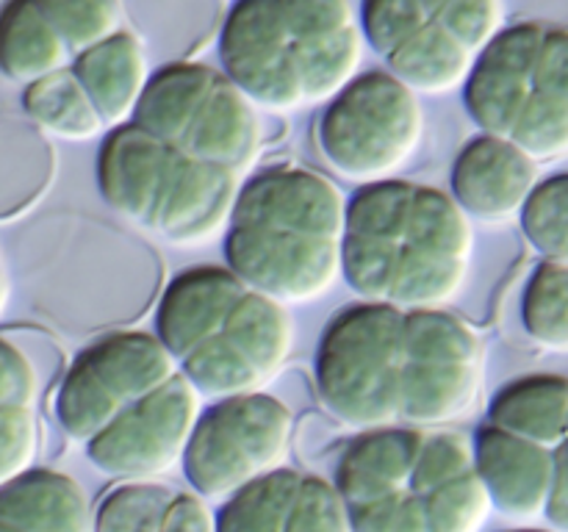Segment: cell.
<instances>
[{
    "label": "cell",
    "instance_id": "83f0119b",
    "mask_svg": "<svg viewBox=\"0 0 568 532\" xmlns=\"http://www.w3.org/2000/svg\"><path fill=\"white\" fill-rule=\"evenodd\" d=\"M161 532H216V510L194 491H178Z\"/></svg>",
    "mask_w": 568,
    "mask_h": 532
},
{
    "label": "cell",
    "instance_id": "30bf717a",
    "mask_svg": "<svg viewBox=\"0 0 568 532\" xmlns=\"http://www.w3.org/2000/svg\"><path fill=\"white\" fill-rule=\"evenodd\" d=\"M133 122L205 164L253 175L264 147L261 111L225 75L203 61H172L150 75Z\"/></svg>",
    "mask_w": 568,
    "mask_h": 532
},
{
    "label": "cell",
    "instance_id": "3957f363",
    "mask_svg": "<svg viewBox=\"0 0 568 532\" xmlns=\"http://www.w3.org/2000/svg\"><path fill=\"white\" fill-rule=\"evenodd\" d=\"M333 485L353 532H483L494 513L471 438L447 427L355 432Z\"/></svg>",
    "mask_w": 568,
    "mask_h": 532
},
{
    "label": "cell",
    "instance_id": "d6a6232c",
    "mask_svg": "<svg viewBox=\"0 0 568 532\" xmlns=\"http://www.w3.org/2000/svg\"><path fill=\"white\" fill-rule=\"evenodd\" d=\"M0 266H3V255H0Z\"/></svg>",
    "mask_w": 568,
    "mask_h": 532
},
{
    "label": "cell",
    "instance_id": "52a82bcc",
    "mask_svg": "<svg viewBox=\"0 0 568 532\" xmlns=\"http://www.w3.org/2000/svg\"><path fill=\"white\" fill-rule=\"evenodd\" d=\"M94 175L111 211L172 247H205L225 236L247 181L239 172L194 158L133 120L109 127Z\"/></svg>",
    "mask_w": 568,
    "mask_h": 532
},
{
    "label": "cell",
    "instance_id": "5b68a950",
    "mask_svg": "<svg viewBox=\"0 0 568 532\" xmlns=\"http://www.w3.org/2000/svg\"><path fill=\"white\" fill-rule=\"evenodd\" d=\"M155 336L200 397L220 399L266 391L292 358L294 319L227 264H197L166 283Z\"/></svg>",
    "mask_w": 568,
    "mask_h": 532
},
{
    "label": "cell",
    "instance_id": "7402d4cb",
    "mask_svg": "<svg viewBox=\"0 0 568 532\" xmlns=\"http://www.w3.org/2000/svg\"><path fill=\"white\" fill-rule=\"evenodd\" d=\"M521 325L538 347L568 355V264L541 260L521 297Z\"/></svg>",
    "mask_w": 568,
    "mask_h": 532
},
{
    "label": "cell",
    "instance_id": "6da1fadb",
    "mask_svg": "<svg viewBox=\"0 0 568 532\" xmlns=\"http://www.w3.org/2000/svg\"><path fill=\"white\" fill-rule=\"evenodd\" d=\"M314 382L327 416L353 432L449 427L480 399L486 341L447 308L358 299L322 330Z\"/></svg>",
    "mask_w": 568,
    "mask_h": 532
},
{
    "label": "cell",
    "instance_id": "836d02e7",
    "mask_svg": "<svg viewBox=\"0 0 568 532\" xmlns=\"http://www.w3.org/2000/svg\"><path fill=\"white\" fill-rule=\"evenodd\" d=\"M505 532H516V530H505Z\"/></svg>",
    "mask_w": 568,
    "mask_h": 532
},
{
    "label": "cell",
    "instance_id": "f1b7e54d",
    "mask_svg": "<svg viewBox=\"0 0 568 532\" xmlns=\"http://www.w3.org/2000/svg\"><path fill=\"white\" fill-rule=\"evenodd\" d=\"M552 452H555V488H552V499H549L547 521L552 530L568 532V432Z\"/></svg>",
    "mask_w": 568,
    "mask_h": 532
},
{
    "label": "cell",
    "instance_id": "ba28073f",
    "mask_svg": "<svg viewBox=\"0 0 568 532\" xmlns=\"http://www.w3.org/2000/svg\"><path fill=\"white\" fill-rule=\"evenodd\" d=\"M483 133L508 139L538 164L568 155V28L514 22L491 39L464 83Z\"/></svg>",
    "mask_w": 568,
    "mask_h": 532
},
{
    "label": "cell",
    "instance_id": "277c9868",
    "mask_svg": "<svg viewBox=\"0 0 568 532\" xmlns=\"http://www.w3.org/2000/svg\"><path fill=\"white\" fill-rule=\"evenodd\" d=\"M364 31L349 0H233L220 66L266 114L336 98L361 70Z\"/></svg>",
    "mask_w": 568,
    "mask_h": 532
},
{
    "label": "cell",
    "instance_id": "9a60e30c",
    "mask_svg": "<svg viewBox=\"0 0 568 532\" xmlns=\"http://www.w3.org/2000/svg\"><path fill=\"white\" fill-rule=\"evenodd\" d=\"M216 532H353V524L331 480L283 466L225 499Z\"/></svg>",
    "mask_w": 568,
    "mask_h": 532
},
{
    "label": "cell",
    "instance_id": "d4e9b609",
    "mask_svg": "<svg viewBox=\"0 0 568 532\" xmlns=\"http://www.w3.org/2000/svg\"><path fill=\"white\" fill-rule=\"evenodd\" d=\"M55 28L72 59L120 31L116 0H33Z\"/></svg>",
    "mask_w": 568,
    "mask_h": 532
},
{
    "label": "cell",
    "instance_id": "4fadbf2b",
    "mask_svg": "<svg viewBox=\"0 0 568 532\" xmlns=\"http://www.w3.org/2000/svg\"><path fill=\"white\" fill-rule=\"evenodd\" d=\"M155 332L114 330L75 355L55 391V421L72 443L87 447L122 410L178 375Z\"/></svg>",
    "mask_w": 568,
    "mask_h": 532
},
{
    "label": "cell",
    "instance_id": "ffe728a7",
    "mask_svg": "<svg viewBox=\"0 0 568 532\" xmlns=\"http://www.w3.org/2000/svg\"><path fill=\"white\" fill-rule=\"evenodd\" d=\"M72 64V53L33 0L0 6V72L11 83H37Z\"/></svg>",
    "mask_w": 568,
    "mask_h": 532
},
{
    "label": "cell",
    "instance_id": "44dd1931",
    "mask_svg": "<svg viewBox=\"0 0 568 532\" xmlns=\"http://www.w3.org/2000/svg\"><path fill=\"white\" fill-rule=\"evenodd\" d=\"M22 111L39 131L61 142H89L105 131L98 105L72 66L22 86Z\"/></svg>",
    "mask_w": 568,
    "mask_h": 532
},
{
    "label": "cell",
    "instance_id": "2e32d148",
    "mask_svg": "<svg viewBox=\"0 0 568 532\" xmlns=\"http://www.w3.org/2000/svg\"><path fill=\"white\" fill-rule=\"evenodd\" d=\"M475 466L494 513L519 526L547 519L555 488V452L486 421L471 436Z\"/></svg>",
    "mask_w": 568,
    "mask_h": 532
},
{
    "label": "cell",
    "instance_id": "8fae6325",
    "mask_svg": "<svg viewBox=\"0 0 568 532\" xmlns=\"http://www.w3.org/2000/svg\"><path fill=\"white\" fill-rule=\"evenodd\" d=\"M425 133L419 94L388 70L358 72L327 100L314 139L322 161L342 181H388L416 155Z\"/></svg>",
    "mask_w": 568,
    "mask_h": 532
},
{
    "label": "cell",
    "instance_id": "e0dca14e",
    "mask_svg": "<svg viewBox=\"0 0 568 532\" xmlns=\"http://www.w3.org/2000/svg\"><path fill=\"white\" fill-rule=\"evenodd\" d=\"M538 161L494 133H477L455 155L449 194L477 222L505 225L519 219L521 208L538 186Z\"/></svg>",
    "mask_w": 568,
    "mask_h": 532
},
{
    "label": "cell",
    "instance_id": "4316f807",
    "mask_svg": "<svg viewBox=\"0 0 568 532\" xmlns=\"http://www.w3.org/2000/svg\"><path fill=\"white\" fill-rule=\"evenodd\" d=\"M37 397L39 382L31 360L14 344L0 338V408H11V405L33 408Z\"/></svg>",
    "mask_w": 568,
    "mask_h": 532
},
{
    "label": "cell",
    "instance_id": "7a4b0ae2",
    "mask_svg": "<svg viewBox=\"0 0 568 532\" xmlns=\"http://www.w3.org/2000/svg\"><path fill=\"white\" fill-rule=\"evenodd\" d=\"M471 216L453 194L388 177L347 200L342 277L366 303L447 308L469 277Z\"/></svg>",
    "mask_w": 568,
    "mask_h": 532
},
{
    "label": "cell",
    "instance_id": "8992f818",
    "mask_svg": "<svg viewBox=\"0 0 568 532\" xmlns=\"http://www.w3.org/2000/svg\"><path fill=\"white\" fill-rule=\"evenodd\" d=\"M347 200L322 172L277 164L253 172L225 227V264L283 305L316 303L342 277Z\"/></svg>",
    "mask_w": 568,
    "mask_h": 532
},
{
    "label": "cell",
    "instance_id": "5bb4252c",
    "mask_svg": "<svg viewBox=\"0 0 568 532\" xmlns=\"http://www.w3.org/2000/svg\"><path fill=\"white\" fill-rule=\"evenodd\" d=\"M203 397L186 375L150 391L122 410L83 447L87 460L109 480H159L183 463L189 438L203 410Z\"/></svg>",
    "mask_w": 568,
    "mask_h": 532
},
{
    "label": "cell",
    "instance_id": "1f68e13d",
    "mask_svg": "<svg viewBox=\"0 0 568 532\" xmlns=\"http://www.w3.org/2000/svg\"><path fill=\"white\" fill-rule=\"evenodd\" d=\"M516 532H558V530H552V526H549V530H541V526H516Z\"/></svg>",
    "mask_w": 568,
    "mask_h": 532
},
{
    "label": "cell",
    "instance_id": "7c38bea8",
    "mask_svg": "<svg viewBox=\"0 0 568 532\" xmlns=\"http://www.w3.org/2000/svg\"><path fill=\"white\" fill-rule=\"evenodd\" d=\"M294 413L266 391L231 393L200 410L181 471L209 502H225L250 482L288 466Z\"/></svg>",
    "mask_w": 568,
    "mask_h": 532
},
{
    "label": "cell",
    "instance_id": "cb8c5ba5",
    "mask_svg": "<svg viewBox=\"0 0 568 532\" xmlns=\"http://www.w3.org/2000/svg\"><path fill=\"white\" fill-rule=\"evenodd\" d=\"M519 225L544 260L568 264V172L538 181L521 208Z\"/></svg>",
    "mask_w": 568,
    "mask_h": 532
},
{
    "label": "cell",
    "instance_id": "484cf974",
    "mask_svg": "<svg viewBox=\"0 0 568 532\" xmlns=\"http://www.w3.org/2000/svg\"><path fill=\"white\" fill-rule=\"evenodd\" d=\"M42 443L39 419L33 408L11 405L0 408V485L33 469Z\"/></svg>",
    "mask_w": 568,
    "mask_h": 532
},
{
    "label": "cell",
    "instance_id": "d6986e66",
    "mask_svg": "<svg viewBox=\"0 0 568 532\" xmlns=\"http://www.w3.org/2000/svg\"><path fill=\"white\" fill-rule=\"evenodd\" d=\"M488 421L555 449L568 432V377L549 371L514 377L488 402Z\"/></svg>",
    "mask_w": 568,
    "mask_h": 532
},
{
    "label": "cell",
    "instance_id": "4dcf8cb0",
    "mask_svg": "<svg viewBox=\"0 0 568 532\" xmlns=\"http://www.w3.org/2000/svg\"><path fill=\"white\" fill-rule=\"evenodd\" d=\"M0 532H28V530H22V526H17V524H11V521H6V519H0Z\"/></svg>",
    "mask_w": 568,
    "mask_h": 532
},
{
    "label": "cell",
    "instance_id": "f546056e",
    "mask_svg": "<svg viewBox=\"0 0 568 532\" xmlns=\"http://www.w3.org/2000/svg\"><path fill=\"white\" fill-rule=\"evenodd\" d=\"M9 299H11V283H9V275H6V269L0 266V319H3L6 308H9Z\"/></svg>",
    "mask_w": 568,
    "mask_h": 532
},
{
    "label": "cell",
    "instance_id": "9c48e42d",
    "mask_svg": "<svg viewBox=\"0 0 568 532\" xmlns=\"http://www.w3.org/2000/svg\"><path fill=\"white\" fill-rule=\"evenodd\" d=\"M361 31L386 70L416 94L464 89L505 28L503 0H361Z\"/></svg>",
    "mask_w": 568,
    "mask_h": 532
},
{
    "label": "cell",
    "instance_id": "ac0fdd59",
    "mask_svg": "<svg viewBox=\"0 0 568 532\" xmlns=\"http://www.w3.org/2000/svg\"><path fill=\"white\" fill-rule=\"evenodd\" d=\"M72 72L92 103L98 105L105 127H116L133 120L136 105L150 83V64L142 42L131 31H116L94 48L72 59Z\"/></svg>",
    "mask_w": 568,
    "mask_h": 532
},
{
    "label": "cell",
    "instance_id": "603a6c76",
    "mask_svg": "<svg viewBox=\"0 0 568 532\" xmlns=\"http://www.w3.org/2000/svg\"><path fill=\"white\" fill-rule=\"evenodd\" d=\"M175 493L161 480L116 482L94 508V532H161Z\"/></svg>",
    "mask_w": 568,
    "mask_h": 532
}]
</instances>
